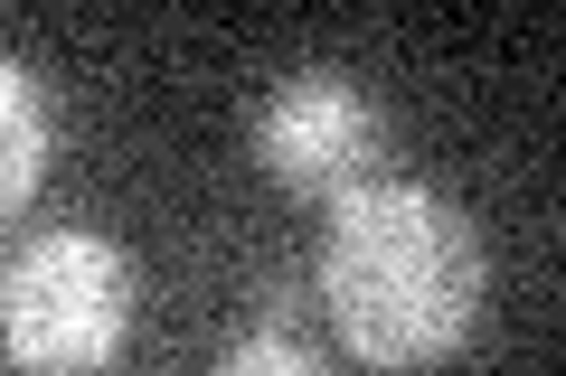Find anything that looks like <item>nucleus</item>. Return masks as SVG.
I'll list each match as a JSON object with an SVG mask.
<instances>
[{
	"label": "nucleus",
	"instance_id": "obj_1",
	"mask_svg": "<svg viewBox=\"0 0 566 376\" xmlns=\"http://www.w3.org/2000/svg\"><path fill=\"white\" fill-rule=\"evenodd\" d=\"M331 330L349 339V357L406 376V367H444L472 339L491 292L482 226L424 189V179H359L349 198H331L322 264H312Z\"/></svg>",
	"mask_w": 566,
	"mask_h": 376
},
{
	"label": "nucleus",
	"instance_id": "obj_2",
	"mask_svg": "<svg viewBox=\"0 0 566 376\" xmlns=\"http://www.w3.org/2000/svg\"><path fill=\"white\" fill-rule=\"evenodd\" d=\"M133 339V255L95 226H48L0 273V348L29 376H85Z\"/></svg>",
	"mask_w": 566,
	"mask_h": 376
},
{
	"label": "nucleus",
	"instance_id": "obj_3",
	"mask_svg": "<svg viewBox=\"0 0 566 376\" xmlns=\"http://www.w3.org/2000/svg\"><path fill=\"white\" fill-rule=\"evenodd\" d=\"M387 114L359 76L340 66H293L274 95L255 104V160L264 179L303 189V198H349L359 179H378Z\"/></svg>",
	"mask_w": 566,
	"mask_h": 376
},
{
	"label": "nucleus",
	"instance_id": "obj_4",
	"mask_svg": "<svg viewBox=\"0 0 566 376\" xmlns=\"http://www.w3.org/2000/svg\"><path fill=\"white\" fill-rule=\"evenodd\" d=\"M48 151H57V114H48V85L29 76V57L0 47V217H20L48 179Z\"/></svg>",
	"mask_w": 566,
	"mask_h": 376
},
{
	"label": "nucleus",
	"instance_id": "obj_5",
	"mask_svg": "<svg viewBox=\"0 0 566 376\" xmlns=\"http://www.w3.org/2000/svg\"><path fill=\"white\" fill-rule=\"evenodd\" d=\"M208 376H331V367H322V357H312L293 330H245Z\"/></svg>",
	"mask_w": 566,
	"mask_h": 376
}]
</instances>
